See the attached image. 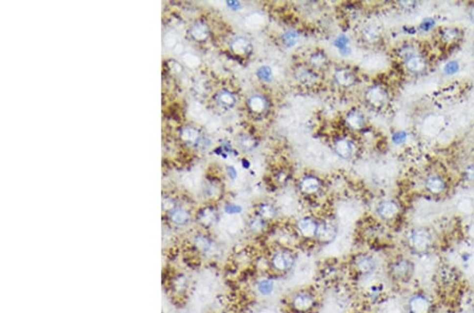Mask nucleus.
<instances>
[{
	"label": "nucleus",
	"mask_w": 474,
	"mask_h": 313,
	"mask_svg": "<svg viewBox=\"0 0 474 313\" xmlns=\"http://www.w3.org/2000/svg\"><path fill=\"white\" fill-rule=\"evenodd\" d=\"M217 219V214L212 208H206L198 214V221L204 227H210Z\"/></svg>",
	"instance_id": "23"
},
{
	"label": "nucleus",
	"mask_w": 474,
	"mask_h": 313,
	"mask_svg": "<svg viewBox=\"0 0 474 313\" xmlns=\"http://www.w3.org/2000/svg\"><path fill=\"white\" fill-rule=\"evenodd\" d=\"M170 287L171 290L174 293L177 295L184 294L185 292L189 288V278H188L185 274H176L175 276L172 277V280L170 282Z\"/></svg>",
	"instance_id": "16"
},
{
	"label": "nucleus",
	"mask_w": 474,
	"mask_h": 313,
	"mask_svg": "<svg viewBox=\"0 0 474 313\" xmlns=\"http://www.w3.org/2000/svg\"><path fill=\"white\" fill-rule=\"evenodd\" d=\"M255 139L253 137H251L249 135H243L241 136L240 138V144H241V147H243L245 149L247 150H250V149H252L255 147Z\"/></svg>",
	"instance_id": "35"
},
{
	"label": "nucleus",
	"mask_w": 474,
	"mask_h": 313,
	"mask_svg": "<svg viewBox=\"0 0 474 313\" xmlns=\"http://www.w3.org/2000/svg\"><path fill=\"white\" fill-rule=\"evenodd\" d=\"M406 69L412 74H421L428 67V61L426 57L421 54H413L405 60Z\"/></svg>",
	"instance_id": "12"
},
{
	"label": "nucleus",
	"mask_w": 474,
	"mask_h": 313,
	"mask_svg": "<svg viewBox=\"0 0 474 313\" xmlns=\"http://www.w3.org/2000/svg\"><path fill=\"white\" fill-rule=\"evenodd\" d=\"M408 307L411 313H430L432 305L427 296L415 294L410 298Z\"/></svg>",
	"instance_id": "10"
},
{
	"label": "nucleus",
	"mask_w": 474,
	"mask_h": 313,
	"mask_svg": "<svg viewBox=\"0 0 474 313\" xmlns=\"http://www.w3.org/2000/svg\"><path fill=\"white\" fill-rule=\"evenodd\" d=\"M400 207L393 200H385L378 206V214L385 220H391L397 217Z\"/></svg>",
	"instance_id": "13"
},
{
	"label": "nucleus",
	"mask_w": 474,
	"mask_h": 313,
	"mask_svg": "<svg viewBox=\"0 0 474 313\" xmlns=\"http://www.w3.org/2000/svg\"><path fill=\"white\" fill-rule=\"evenodd\" d=\"M315 304V298L309 292H298L292 297L291 306L294 311L299 313H306L310 311Z\"/></svg>",
	"instance_id": "7"
},
{
	"label": "nucleus",
	"mask_w": 474,
	"mask_h": 313,
	"mask_svg": "<svg viewBox=\"0 0 474 313\" xmlns=\"http://www.w3.org/2000/svg\"><path fill=\"white\" fill-rule=\"evenodd\" d=\"M347 126L352 130H361L365 127V117L359 111H350L346 116Z\"/></svg>",
	"instance_id": "18"
},
{
	"label": "nucleus",
	"mask_w": 474,
	"mask_h": 313,
	"mask_svg": "<svg viewBox=\"0 0 474 313\" xmlns=\"http://www.w3.org/2000/svg\"><path fill=\"white\" fill-rule=\"evenodd\" d=\"M301 190L303 193L312 195L315 194L320 189L319 179L314 176H307L301 182Z\"/></svg>",
	"instance_id": "19"
},
{
	"label": "nucleus",
	"mask_w": 474,
	"mask_h": 313,
	"mask_svg": "<svg viewBox=\"0 0 474 313\" xmlns=\"http://www.w3.org/2000/svg\"><path fill=\"white\" fill-rule=\"evenodd\" d=\"M317 227H318V222L309 217H305L301 219L297 224V229L299 233H301L304 238H307V239L315 238Z\"/></svg>",
	"instance_id": "14"
},
{
	"label": "nucleus",
	"mask_w": 474,
	"mask_h": 313,
	"mask_svg": "<svg viewBox=\"0 0 474 313\" xmlns=\"http://www.w3.org/2000/svg\"><path fill=\"white\" fill-rule=\"evenodd\" d=\"M375 261L373 257L368 254H359L354 261V267L358 273L362 275H369L373 273L375 270Z\"/></svg>",
	"instance_id": "11"
},
{
	"label": "nucleus",
	"mask_w": 474,
	"mask_h": 313,
	"mask_svg": "<svg viewBox=\"0 0 474 313\" xmlns=\"http://www.w3.org/2000/svg\"><path fill=\"white\" fill-rule=\"evenodd\" d=\"M347 43H348L347 38L344 37V36H340L335 41V46H337L338 48H340V50H344V48L347 47Z\"/></svg>",
	"instance_id": "38"
},
{
	"label": "nucleus",
	"mask_w": 474,
	"mask_h": 313,
	"mask_svg": "<svg viewBox=\"0 0 474 313\" xmlns=\"http://www.w3.org/2000/svg\"><path fill=\"white\" fill-rule=\"evenodd\" d=\"M183 137H184V139H186L187 142L195 143V142H197V139L199 138V135H198V132L195 129L187 128L183 132Z\"/></svg>",
	"instance_id": "32"
},
{
	"label": "nucleus",
	"mask_w": 474,
	"mask_h": 313,
	"mask_svg": "<svg viewBox=\"0 0 474 313\" xmlns=\"http://www.w3.org/2000/svg\"><path fill=\"white\" fill-rule=\"evenodd\" d=\"M225 212L228 214H237L241 212V207L236 204H227L225 207Z\"/></svg>",
	"instance_id": "37"
},
{
	"label": "nucleus",
	"mask_w": 474,
	"mask_h": 313,
	"mask_svg": "<svg viewBox=\"0 0 474 313\" xmlns=\"http://www.w3.org/2000/svg\"><path fill=\"white\" fill-rule=\"evenodd\" d=\"M295 255L285 249L277 250L276 252L272 254L270 261L272 268L282 273L289 272L290 270H292L295 265Z\"/></svg>",
	"instance_id": "2"
},
{
	"label": "nucleus",
	"mask_w": 474,
	"mask_h": 313,
	"mask_svg": "<svg viewBox=\"0 0 474 313\" xmlns=\"http://www.w3.org/2000/svg\"><path fill=\"white\" fill-rule=\"evenodd\" d=\"M296 78L304 86H313L316 82V75L311 70L306 68H299L296 70Z\"/></svg>",
	"instance_id": "21"
},
{
	"label": "nucleus",
	"mask_w": 474,
	"mask_h": 313,
	"mask_svg": "<svg viewBox=\"0 0 474 313\" xmlns=\"http://www.w3.org/2000/svg\"><path fill=\"white\" fill-rule=\"evenodd\" d=\"M193 246L198 252L206 256H213L217 250L215 241L205 234H196L193 238Z\"/></svg>",
	"instance_id": "8"
},
{
	"label": "nucleus",
	"mask_w": 474,
	"mask_h": 313,
	"mask_svg": "<svg viewBox=\"0 0 474 313\" xmlns=\"http://www.w3.org/2000/svg\"><path fill=\"white\" fill-rule=\"evenodd\" d=\"M401 5L403 6V8L407 9V10H411V9L414 8L415 3L412 2V1H407V2L406 1H403V2H401Z\"/></svg>",
	"instance_id": "39"
},
{
	"label": "nucleus",
	"mask_w": 474,
	"mask_h": 313,
	"mask_svg": "<svg viewBox=\"0 0 474 313\" xmlns=\"http://www.w3.org/2000/svg\"><path fill=\"white\" fill-rule=\"evenodd\" d=\"M464 178L468 183L474 184V163L468 165L464 170Z\"/></svg>",
	"instance_id": "36"
},
{
	"label": "nucleus",
	"mask_w": 474,
	"mask_h": 313,
	"mask_svg": "<svg viewBox=\"0 0 474 313\" xmlns=\"http://www.w3.org/2000/svg\"><path fill=\"white\" fill-rule=\"evenodd\" d=\"M437 41L443 48H453L456 47L463 38V32L459 27L456 26H443L438 30Z\"/></svg>",
	"instance_id": "3"
},
{
	"label": "nucleus",
	"mask_w": 474,
	"mask_h": 313,
	"mask_svg": "<svg viewBox=\"0 0 474 313\" xmlns=\"http://www.w3.org/2000/svg\"><path fill=\"white\" fill-rule=\"evenodd\" d=\"M334 78H335L337 85L341 87H351L356 81V76L348 69L337 70L335 75H334Z\"/></svg>",
	"instance_id": "17"
},
{
	"label": "nucleus",
	"mask_w": 474,
	"mask_h": 313,
	"mask_svg": "<svg viewBox=\"0 0 474 313\" xmlns=\"http://www.w3.org/2000/svg\"><path fill=\"white\" fill-rule=\"evenodd\" d=\"M365 98L370 106L374 108H381L388 102L389 95L387 90L384 87H381L379 85H375V86H371L367 90L365 94Z\"/></svg>",
	"instance_id": "6"
},
{
	"label": "nucleus",
	"mask_w": 474,
	"mask_h": 313,
	"mask_svg": "<svg viewBox=\"0 0 474 313\" xmlns=\"http://www.w3.org/2000/svg\"><path fill=\"white\" fill-rule=\"evenodd\" d=\"M337 236V229L329 221L319 222L315 238L322 243H330Z\"/></svg>",
	"instance_id": "9"
},
{
	"label": "nucleus",
	"mask_w": 474,
	"mask_h": 313,
	"mask_svg": "<svg viewBox=\"0 0 474 313\" xmlns=\"http://www.w3.org/2000/svg\"><path fill=\"white\" fill-rule=\"evenodd\" d=\"M257 213H259V217H261L263 220H272L276 217L277 215V210L276 208L270 204V203H262L260 205L259 209H257Z\"/></svg>",
	"instance_id": "25"
},
{
	"label": "nucleus",
	"mask_w": 474,
	"mask_h": 313,
	"mask_svg": "<svg viewBox=\"0 0 474 313\" xmlns=\"http://www.w3.org/2000/svg\"><path fill=\"white\" fill-rule=\"evenodd\" d=\"M264 227H266V220H263L260 217H254L250 221V229L255 233H259L264 230Z\"/></svg>",
	"instance_id": "30"
},
{
	"label": "nucleus",
	"mask_w": 474,
	"mask_h": 313,
	"mask_svg": "<svg viewBox=\"0 0 474 313\" xmlns=\"http://www.w3.org/2000/svg\"><path fill=\"white\" fill-rule=\"evenodd\" d=\"M335 152L343 158H349L353 154V144L348 139H338L335 143Z\"/></svg>",
	"instance_id": "24"
},
{
	"label": "nucleus",
	"mask_w": 474,
	"mask_h": 313,
	"mask_svg": "<svg viewBox=\"0 0 474 313\" xmlns=\"http://www.w3.org/2000/svg\"><path fill=\"white\" fill-rule=\"evenodd\" d=\"M425 188L432 195H442L448 188L447 179L441 173H431L425 179Z\"/></svg>",
	"instance_id": "5"
},
{
	"label": "nucleus",
	"mask_w": 474,
	"mask_h": 313,
	"mask_svg": "<svg viewBox=\"0 0 474 313\" xmlns=\"http://www.w3.org/2000/svg\"><path fill=\"white\" fill-rule=\"evenodd\" d=\"M409 246L415 252L427 251L432 246V235L425 228H416L409 235Z\"/></svg>",
	"instance_id": "1"
},
{
	"label": "nucleus",
	"mask_w": 474,
	"mask_h": 313,
	"mask_svg": "<svg viewBox=\"0 0 474 313\" xmlns=\"http://www.w3.org/2000/svg\"><path fill=\"white\" fill-rule=\"evenodd\" d=\"M257 76L263 81H270L272 77H273V74H272V71L269 67H261L257 71Z\"/></svg>",
	"instance_id": "34"
},
{
	"label": "nucleus",
	"mask_w": 474,
	"mask_h": 313,
	"mask_svg": "<svg viewBox=\"0 0 474 313\" xmlns=\"http://www.w3.org/2000/svg\"><path fill=\"white\" fill-rule=\"evenodd\" d=\"M191 33H192V36L194 37V39L201 41V40H205L208 37L209 29L205 24L198 23L192 27Z\"/></svg>",
	"instance_id": "27"
},
{
	"label": "nucleus",
	"mask_w": 474,
	"mask_h": 313,
	"mask_svg": "<svg viewBox=\"0 0 474 313\" xmlns=\"http://www.w3.org/2000/svg\"><path fill=\"white\" fill-rule=\"evenodd\" d=\"M169 217L173 224L177 226H187L190 222L191 217L190 213L186 210L185 208L181 207H174L172 210L169 211Z\"/></svg>",
	"instance_id": "15"
},
{
	"label": "nucleus",
	"mask_w": 474,
	"mask_h": 313,
	"mask_svg": "<svg viewBox=\"0 0 474 313\" xmlns=\"http://www.w3.org/2000/svg\"><path fill=\"white\" fill-rule=\"evenodd\" d=\"M310 61H311V64H312L313 67L320 68V67L325 66V64L327 62V59H326L325 55L323 53H315L311 56Z\"/></svg>",
	"instance_id": "33"
},
{
	"label": "nucleus",
	"mask_w": 474,
	"mask_h": 313,
	"mask_svg": "<svg viewBox=\"0 0 474 313\" xmlns=\"http://www.w3.org/2000/svg\"><path fill=\"white\" fill-rule=\"evenodd\" d=\"M364 38L369 41V43H375L379 38V33L375 27L369 26L366 30H364Z\"/></svg>",
	"instance_id": "31"
},
{
	"label": "nucleus",
	"mask_w": 474,
	"mask_h": 313,
	"mask_svg": "<svg viewBox=\"0 0 474 313\" xmlns=\"http://www.w3.org/2000/svg\"><path fill=\"white\" fill-rule=\"evenodd\" d=\"M414 266L412 262L406 259H399L394 261L390 266V272L396 280L406 281L412 276Z\"/></svg>",
	"instance_id": "4"
},
{
	"label": "nucleus",
	"mask_w": 474,
	"mask_h": 313,
	"mask_svg": "<svg viewBox=\"0 0 474 313\" xmlns=\"http://www.w3.org/2000/svg\"><path fill=\"white\" fill-rule=\"evenodd\" d=\"M248 106L252 112L260 114V113H262L263 111L267 109V100L264 99V97L261 95H253L252 97H250V99L248 101Z\"/></svg>",
	"instance_id": "22"
},
{
	"label": "nucleus",
	"mask_w": 474,
	"mask_h": 313,
	"mask_svg": "<svg viewBox=\"0 0 474 313\" xmlns=\"http://www.w3.org/2000/svg\"><path fill=\"white\" fill-rule=\"evenodd\" d=\"M256 289L261 296H270L274 292L275 283L270 277H261L256 283Z\"/></svg>",
	"instance_id": "20"
},
{
	"label": "nucleus",
	"mask_w": 474,
	"mask_h": 313,
	"mask_svg": "<svg viewBox=\"0 0 474 313\" xmlns=\"http://www.w3.org/2000/svg\"><path fill=\"white\" fill-rule=\"evenodd\" d=\"M218 101L221 103V104H224V106H228V107H231L233 106V104L235 103V97L232 93H230L228 91H222L218 94Z\"/></svg>",
	"instance_id": "29"
},
{
	"label": "nucleus",
	"mask_w": 474,
	"mask_h": 313,
	"mask_svg": "<svg viewBox=\"0 0 474 313\" xmlns=\"http://www.w3.org/2000/svg\"><path fill=\"white\" fill-rule=\"evenodd\" d=\"M260 313H275L273 310H271L269 308H263L260 311Z\"/></svg>",
	"instance_id": "41"
},
{
	"label": "nucleus",
	"mask_w": 474,
	"mask_h": 313,
	"mask_svg": "<svg viewBox=\"0 0 474 313\" xmlns=\"http://www.w3.org/2000/svg\"><path fill=\"white\" fill-rule=\"evenodd\" d=\"M231 47H232V51L235 54H238V55H245L251 51L250 41L242 37L236 38L232 43Z\"/></svg>",
	"instance_id": "26"
},
{
	"label": "nucleus",
	"mask_w": 474,
	"mask_h": 313,
	"mask_svg": "<svg viewBox=\"0 0 474 313\" xmlns=\"http://www.w3.org/2000/svg\"><path fill=\"white\" fill-rule=\"evenodd\" d=\"M299 39V35L295 31H288L283 35V41L285 46L292 47L294 46Z\"/></svg>",
	"instance_id": "28"
},
{
	"label": "nucleus",
	"mask_w": 474,
	"mask_h": 313,
	"mask_svg": "<svg viewBox=\"0 0 474 313\" xmlns=\"http://www.w3.org/2000/svg\"><path fill=\"white\" fill-rule=\"evenodd\" d=\"M468 15H469V17L471 19V22L474 24V4H472L470 6V9L468 11Z\"/></svg>",
	"instance_id": "40"
}]
</instances>
